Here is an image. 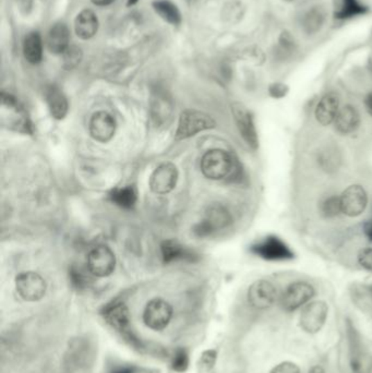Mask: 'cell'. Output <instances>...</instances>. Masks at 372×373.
<instances>
[{
    "mask_svg": "<svg viewBox=\"0 0 372 373\" xmlns=\"http://www.w3.org/2000/svg\"><path fill=\"white\" fill-rule=\"evenodd\" d=\"M24 58L32 65L39 64L43 58V44L42 38L37 32H31L26 36L24 41Z\"/></svg>",
    "mask_w": 372,
    "mask_h": 373,
    "instance_id": "obj_23",
    "label": "cell"
},
{
    "mask_svg": "<svg viewBox=\"0 0 372 373\" xmlns=\"http://www.w3.org/2000/svg\"><path fill=\"white\" fill-rule=\"evenodd\" d=\"M93 5L99 6V7H104V6L110 5V3H114L116 0H91Z\"/></svg>",
    "mask_w": 372,
    "mask_h": 373,
    "instance_id": "obj_39",
    "label": "cell"
},
{
    "mask_svg": "<svg viewBox=\"0 0 372 373\" xmlns=\"http://www.w3.org/2000/svg\"><path fill=\"white\" fill-rule=\"evenodd\" d=\"M46 99L51 116L55 119H64L68 113V101L64 93L56 87H51L47 91Z\"/></svg>",
    "mask_w": 372,
    "mask_h": 373,
    "instance_id": "obj_22",
    "label": "cell"
},
{
    "mask_svg": "<svg viewBox=\"0 0 372 373\" xmlns=\"http://www.w3.org/2000/svg\"><path fill=\"white\" fill-rule=\"evenodd\" d=\"M339 198H341V213L349 217L362 215L367 208L368 194L362 185H349L348 188L343 191Z\"/></svg>",
    "mask_w": 372,
    "mask_h": 373,
    "instance_id": "obj_10",
    "label": "cell"
},
{
    "mask_svg": "<svg viewBox=\"0 0 372 373\" xmlns=\"http://www.w3.org/2000/svg\"><path fill=\"white\" fill-rule=\"evenodd\" d=\"M99 30V19L94 11L91 9L82 10L74 20V31L81 40L92 38Z\"/></svg>",
    "mask_w": 372,
    "mask_h": 373,
    "instance_id": "obj_17",
    "label": "cell"
},
{
    "mask_svg": "<svg viewBox=\"0 0 372 373\" xmlns=\"http://www.w3.org/2000/svg\"><path fill=\"white\" fill-rule=\"evenodd\" d=\"M115 254L106 246L96 247L87 256V269L96 277L110 276L115 270Z\"/></svg>",
    "mask_w": 372,
    "mask_h": 373,
    "instance_id": "obj_8",
    "label": "cell"
},
{
    "mask_svg": "<svg viewBox=\"0 0 372 373\" xmlns=\"http://www.w3.org/2000/svg\"><path fill=\"white\" fill-rule=\"evenodd\" d=\"M329 307L324 301L310 302L301 311L299 324L301 330L308 334H316L326 324Z\"/></svg>",
    "mask_w": 372,
    "mask_h": 373,
    "instance_id": "obj_7",
    "label": "cell"
},
{
    "mask_svg": "<svg viewBox=\"0 0 372 373\" xmlns=\"http://www.w3.org/2000/svg\"><path fill=\"white\" fill-rule=\"evenodd\" d=\"M339 110V97L337 93L330 92L324 95L316 105V119L322 126H329L334 122Z\"/></svg>",
    "mask_w": 372,
    "mask_h": 373,
    "instance_id": "obj_15",
    "label": "cell"
},
{
    "mask_svg": "<svg viewBox=\"0 0 372 373\" xmlns=\"http://www.w3.org/2000/svg\"><path fill=\"white\" fill-rule=\"evenodd\" d=\"M62 56H64L65 64H66V66L72 68V67L77 66L80 61H81V49H78V47H74V46H69L68 49L62 53Z\"/></svg>",
    "mask_w": 372,
    "mask_h": 373,
    "instance_id": "obj_31",
    "label": "cell"
},
{
    "mask_svg": "<svg viewBox=\"0 0 372 373\" xmlns=\"http://www.w3.org/2000/svg\"><path fill=\"white\" fill-rule=\"evenodd\" d=\"M173 317V308L161 298L151 300L143 313V321L151 330L162 331L169 324Z\"/></svg>",
    "mask_w": 372,
    "mask_h": 373,
    "instance_id": "obj_6",
    "label": "cell"
},
{
    "mask_svg": "<svg viewBox=\"0 0 372 373\" xmlns=\"http://www.w3.org/2000/svg\"><path fill=\"white\" fill-rule=\"evenodd\" d=\"M42 1H46V0H42Z\"/></svg>",
    "mask_w": 372,
    "mask_h": 373,
    "instance_id": "obj_43",
    "label": "cell"
},
{
    "mask_svg": "<svg viewBox=\"0 0 372 373\" xmlns=\"http://www.w3.org/2000/svg\"><path fill=\"white\" fill-rule=\"evenodd\" d=\"M232 115H234L235 122L237 124L240 135L244 138L248 145L257 149V135L255 127L253 115L245 106L242 104H235L232 106Z\"/></svg>",
    "mask_w": 372,
    "mask_h": 373,
    "instance_id": "obj_14",
    "label": "cell"
},
{
    "mask_svg": "<svg viewBox=\"0 0 372 373\" xmlns=\"http://www.w3.org/2000/svg\"><path fill=\"white\" fill-rule=\"evenodd\" d=\"M270 373H301V369L295 363L284 361L274 367Z\"/></svg>",
    "mask_w": 372,
    "mask_h": 373,
    "instance_id": "obj_33",
    "label": "cell"
},
{
    "mask_svg": "<svg viewBox=\"0 0 372 373\" xmlns=\"http://www.w3.org/2000/svg\"><path fill=\"white\" fill-rule=\"evenodd\" d=\"M189 367V355L184 348H178L171 361V368L176 372H185Z\"/></svg>",
    "mask_w": 372,
    "mask_h": 373,
    "instance_id": "obj_29",
    "label": "cell"
},
{
    "mask_svg": "<svg viewBox=\"0 0 372 373\" xmlns=\"http://www.w3.org/2000/svg\"><path fill=\"white\" fill-rule=\"evenodd\" d=\"M358 263L362 269L372 271V248H364L358 254Z\"/></svg>",
    "mask_w": 372,
    "mask_h": 373,
    "instance_id": "obj_32",
    "label": "cell"
},
{
    "mask_svg": "<svg viewBox=\"0 0 372 373\" xmlns=\"http://www.w3.org/2000/svg\"><path fill=\"white\" fill-rule=\"evenodd\" d=\"M364 105H366V110L369 113V115L372 116V92L367 95L366 99H364Z\"/></svg>",
    "mask_w": 372,
    "mask_h": 373,
    "instance_id": "obj_38",
    "label": "cell"
},
{
    "mask_svg": "<svg viewBox=\"0 0 372 373\" xmlns=\"http://www.w3.org/2000/svg\"><path fill=\"white\" fill-rule=\"evenodd\" d=\"M360 116L356 108L352 105H345L339 108V114L334 120L335 129L341 135H350L357 128L360 127Z\"/></svg>",
    "mask_w": 372,
    "mask_h": 373,
    "instance_id": "obj_18",
    "label": "cell"
},
{
    "mask_svg": "<svg viewBox=\"0 0 372 373\" xmlns=\"http://www.w3.org/2000/svg\"><path fill=\"white\" fill-rule=\"evenodd\" d=\"M215 359H217V351H208L203 353L202 355V363L203 366L207 369H211L213 365L215 363Z\"/></svg>",
    "mask_w": 372,
    "mask_h": 373,
    "instance_id": "obj_35",
    "label": "cell"
},
{
    "mask_svg": "<svg viewBox=\"0 0 372 373\" xmlns=\"http://www.w3.org/2000/svg\"><path fill=\"white\" fill-rule=\"evenodd\" d=\"M69 30L65 23H56L47 33V49L51 53L62 55L69 47Z\"/></svg>",
    "mask_w": 372,
    "mask_h": 373,
    "instance_id": "obj_16",
    "label": "cell"
},
{
    "mask_svg": "<svg viewBox=\"0 0 372 373\" xmlns=\"http://www.w3.org/2000/svg\"><path fill=\"white\" fill-rule=\"evenodd\" d=\"M178 169L171 163H164L155 168L150 178V188L156 194H167L176 187Z\"/></svg>",
    "mask_w": 372,
    "mask_h": 373,
    "instance_id": "obj_11",
    "label": "cell"
},
{
    "mask_svg": "<svg viewBox=\"0 0 372 373\" xmlns=\"http://www.w3.org/2000/svg\"><path fill=\"white\" fill-rule=\"evenodd\" d=\"M162 252H163V259L166 263L174 261V260L180 259L183 256H186L185 249L174 240L165 242L162 246Z\"/></svg>",
    "mask_w": 372,
    "mask_h": 373,
    "instance_id": "obj_27",
    "label": "cell"
},
{
    "mask_svg": "<svg viewBox=\"0 0 372 373\" xmlns=\"http://www.w3.org/2000/svg\"><path fill=\"white\" fill-rule=\"evenodd\" d=\"M71 281L74 287H77L78 290H82L87 287V277L82 274L81 272L71 271Z\"/></svg>",
    "mask_w": 372,
    "mask_h": 373,
    "instance_id": "obj_34",
    "label": "cell"
},
{
    "mask_svg": "<svg viewBox=\"0 0 372 373\" xmlns=\"http://www.w3.org/2000/svg\"><path fill=\"white\" fill-rule=\"evenodd\" d=\"M0 122L7 129L19 132H30V120L26 110L20 106L11 95H1V113Z\"/></svg>",
    "mask_w": 372,
    "mask_h": 373,
    "instance_id": "obj_1",
    "label": "cell"
},
{
    "mask_svg": "<svg viewBox=\"0 0 372 373\" xmlns=\"http://www.w3.org/2000/svg\"><path fill=\"white\" fill-rule=\"evenodd\" d=\"M364 235L367 236L370 242H372V216L364 225Z\"/></svg>",
    "mask_w": 372,
    "mask_h": 373,
    "instance_id": "obj_36",
    "label": "cell"
},
{
    "mask_svg": "<svg viewBox=\"0 0 372 373\" xmlns=\"http://www.w3.org/2000/svg\"><path fill=\"white\" fill-rule=\"evenodd\" d=\"M309 373H326V371H324V369L321 366H314L311 368Z\"/></svg>",
    "mask_w": 372,
    "mask_h": 373,
    "instance_id": "obj_40",
    "label": "cell"
},
{
    "mask_svg": "<svg viewBox=\"0 0 372 373\" xmlns=\"http://www.w3.org/2000/svg\"><path fill=\"white\" fill-rule=\"evenodd\" d=\"M152 110H153L154 119L158 120V122L167 119L171 116V108H169V103L167 101L165 102L164 99H158Z\"/></svg>",
    "mask_w": 372,
    "mask_h": 373,
    "instance_id": "obj_30",
    "label": "cell"
},
{
    "mask_svg": "<svg viewBox=\"0 0 372 373\" xmlns=\"http://www.w3.org/2000/svg\"><path fill=\"white\" fill-rule=\"evenodd\" d=\"M276 287L265 279L253 283L248 290V301L255 309H268L276 302Z\"/></svg>",
    "mask_w": 372,
    "mask_h": 373,
    "instance_id": "obj_12",
    "label": "cell"
},
{
    "mask_svg": "<svg viewBox=\"0 0 372 373\" xmlns=\"http://www.w3.org/2000/svg\"><path fill=\"white\" fill-rule=\"evenodd\" d=\"M367 11L360 0H335L334 3V17L339 20L354 18L364 15Z\"/></svg>",
    "mask_w": 372,
    "mask_h": 373,
    "instance_id": "obj_21",
    "label": "cell"
},
{
    "mask_svg": "<svg viewBox=\"0 0 372 373\" xmlns=\"http://www.w3.org/2000/svg\"><path fill=\"white\" fill-rule=\"evenodd\" d=\"M322 213L326 217H335L341 213V198L337 196H332L326 199L322 204Z\"/></svg>",
    "mask_w": 372,
    "mask_h": 373,
    "instance_id": "obj_28",
    "label": "cell"
},
{
    "mask_svg": "<svg viewBox=\"0 0 372 373\" xmlns=\"http://www.w3.org/2000/svg\"><path fill=\"white\" fill-rule=\"evenodd\" d=\"M232 169V158L226 151L211 150L203 155L201 170L205 177L219 181L226 177Z\"/></svg>",
    "mask_w": 372,
    "mask_h": 373,
    "instance_id": "obj_2",
    "label": "cell"
},
{
    "mask_svg": "<svg viewBox=\"0 0 372 373\" xmlns=\"http://www.w3.org/2000/svg\"><path fill=\"white\" fill-rule=\"evenodd\" d=\"M110 373H135V367L121 366L114 369Z\"/></svg>",
    "mask_w": 372,
    "mask_h": 373,
    "instance_id": "obj_37",
    "label": "cell"
},
{
    "mask_svg": "<svg viewBox=\"0 0 372 373\" xmlns=\"http://www.w3.org/2000/svg\"><path fill=\"white\" fill-rule=\"evenodd\" d=\"M110 200L121 208H130L135 206L137 201V192L133 187L115 189L110 194Z\"/></svg>",
    "mask_w": 372,
    "mask_h": 373,
    "instance_id": "obj_26",
    "label": "cell"
},
{
    "mask_svg": "<svg viewBox=\"0 0 372 373\" xmlns=\"http://www.w3.org/2000/svg\"><path fill=\"white\" fill-rule=\"evenodd\" d=\"M314 296V288L306 282H295L280 296V306L285 311H295L306 305Z\"/></svg>",
    "mask_w": 372,
    "mask_h": 373,
    "instance_id": "obj_9",
    "label": "cell"
},
{
    "mask_svg": "<svg viewBox=\"0 0 372 373\" xmlns=\"http://www.w3.org/2000/svg\"><path fill=\"white\" fill-rule=\"evenodd\" d=\"M153 8L155 13L166 22L173 26H178L181 22V15L178 8L169 0H158L154 1Z\"/></svg>",
    "mask_w": 372,
    "mask_h": 373,
    "instance_id": "obj_24",
    "label": "cell"
},
{
    "mask_svg": "<svg viewBox=\"0 0 372 373\" xmlns=\"http://www.w3.org/2000/svg\"><path fill=\"white\" fill-rule=\"evenodd\" d=\"M139 0H128L127 6H133L138 3Z\"/></svg>",
    "mask_w": 372,
    "mask_h": 373,
    "instance_id": "obj_41",
    "label": "cell"
},
{
    "mask_svg": "<svg viewBox=\"0 0 372 373\" xmlns=\"http://www.w3.org/2000/svg\"><path fill=\"white\" fill-rule=\"evenodd\" d=\"M251 251L255 256L269 261H283L294 258L293 251L289 247L276 236L265 237L263 240L251 247Z\"/></svg>",
    "mask_w": 372,
    "mask_h": 373,
    "instance_id": "obj_5",
    "label": "cell"
},
{
    "mask_svg": "<svg viewBox=\"0 0 372 373\" xmlns=\"http://www.w3.org/2000/svg\"><path fill=\"white\" fill-rule=\"evenodd\" d=\"M230 222H232V217L226 208L221 206H213V208H210L207 219L201 225L200 234H203L204 231H205V234H210L214 229L227 226L228 224H230Z\"/></svg>",
    "mask_w": 372,
    "mask_h": 373,
    "instance_id": "obj_19",
    "label": "cell"
},
{
    "mask_svg": "<svg viewBox=\"0 0 372 373\" xmlns=\"http://www.w3.org/2000/svg\"><path fill=\"white\" fill-rule=\"evenodd\" d=\"M285 1H294V0H285Z\"/></svg>",
    "mask_w": 372,
    "mask_h": 373,
    "instance_id": "obj_42",
    "label": "cell"
},
{
    "mask_svg": "<svg viewBox=\"0 0 372 373\" xmlns=\"http://www.w3.org/2000/svg\"><path fill=\"white\" fill-rule=\"evenodd\" d=\"M214 127L215 122L210 117L209 115L198 112V110H186L179 118L176 140L194 137L199 132Z\"/></svg>",
    "mask_w": 372,
    "mask_h": 373,
    "instance_id": "obj_3",
    "label": "cell"
},
{
    "mask_svg": "<svg viewBox=\"0 0 372 373\" xmlns=\"http://www.w3.org/2000/svg\"><path fill=\"white\" fill-rule=\"evenodd\" d=\"M103 315L105 320L108 321V324L112 325V328L120 332H125L127 330V326L129 325V313L127 307L121 302L108 306Z\"/></svg>",
    "mask_w": 372,
    "mask_h": 373,
    "instance_id": "obj_20",
    "label": "cell"
},
{
    "mask_svg": "<svg viewBox=\"0 0 372 373\" xmlns=\"http://www.w3.org/2000/svg\"><path fill=\"white\" fill-rule=\"evenodd\" d=\"M16 288L26 301H39L45 296L47 285L45 279L35 272H24L16 277Z\"/></svg>",
    "mask_w": 372,
    "mask_h": 373,
    "instance_id": "obj_4",
    "label": "cell"
},
{
    "mask_svg": "<svg viewBox=\"0 0 372 373\" xmlns=\"http://www.w3.org/2000/svg\"><path fill=\"white\" fill-rule=\"evenodd\" d=\"M116 132L115 118L106 112H97L90 122V133L99 142L106 143L112 139Z\"/></svg>",
    "mask_w": 372,
    "mask_h": 373,
    "instance_id": "obj_13",
    "label": "cell"
},
{
    "mask_svg": "<svg viewBox=\"0 0 372 373\" xmlns=\"http://www.w3.org/2000/svg\"><path fill=\"white\" fill-rule=\"evenodd\" d=\"M350 369L353 373H371V356L362 349L354 348L350 354Z\"/></svg>",
    "mask_w": 372,
    "mask_h": 373,
    "instance_id": "obj_25",
    "label": "cell"
}]
</instances>
